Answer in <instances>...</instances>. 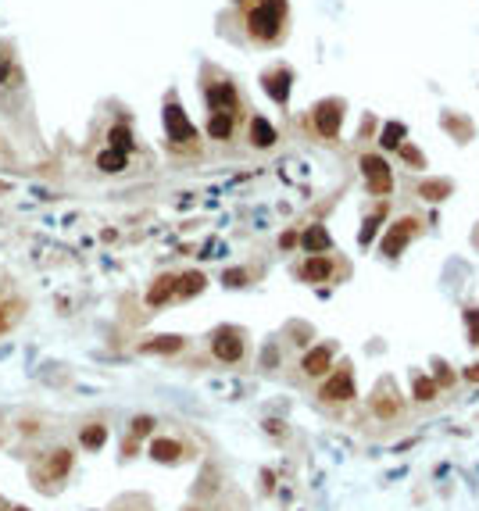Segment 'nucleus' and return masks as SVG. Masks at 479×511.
I'll list each match as a JSON object with an SVG mask.
<instances>
[{
  "label": "nucleus",
  "instance_id": "a878e982",
  "mask_svg": "<svg viewBox=\"0 0 479 511\" xmlns=\"http://www.w3.org/2000/svg\"><path fill=\"white\" fill-rule=\"evenodd\" d=\"M372 408H376V415H387V419H390V415H397V404L390 401V393H380Z\"/></svg>",
  "mask_w": 479,
  "mask_h": 511
},
{
  "label": "nucleus",
  "instance_id": "f257e3e1",
  "mask_svg": "<svg viewBox=\"0 0 479 511\" xmlns=\"http://www.w3.org/2000/svg\"><path fill=\"white\" fill-rule=\"evenodd\" d=\"M286 0H243V32L257 47H276L286 36Z\"/></svg>",
  "mask_w": 479,
  "mask_h": 511
},
{
  "label": "nucleus",
  "instance_id": "bb28decb",
  "mask_svg": "<svg viewBox=\"0 0 479 511\" xmlns=\"http://www.w3.org/2000/svg\"><path fill=\"white\" fill-rule=\"evenodd\" d=\"M154 429V419L150 415H140V419H133V436H147Z\"/></svg>",
  "mask_w": 479,
  "mask_h": 511
},
{
  "label": "nucleus",
  "instance_id": "c756f323",
  "mask_svg": "<svg viewBox=\"0 0 479 511\" xmlns=\"http://www.w3.org/2000/svg\"><path fill=\"white\" fill-rule=\"evenodd\" d=\"M376 225H380V215H372V218L365 222V229H361V244H368V240H372V233H376Z\"/></svg>",
  "mask_w": 479,
  "mask_h": 511
},
{
  "label": "nucleus",
  "instance_id": "ddd939ff",
  "mask_svg": "<svg viewBox=\"0 0 479 511\" xmlns=\"http://www.w3.org/2000/svg\"><path fill=\"white\" fill-rule=\"evenodd\" d=\"M329 361H333V351H329V347H315V351L304 354L301 368H304L308 375H322V372L329 368Z\"/></svg>",
  "mask_w": 479,
  "mask_h": 511
},
{
  "label": "nucleus",
  "instance_id": "2eb2a0df",
  "mask_svg": "<svg viewBox=\"0 0 479 511\" xmlns=\"http://www.w3.org/2000/svg\"><path fill=\"white\" fill-rule=\"evenodd\" d=\"M265 90H269L279 104L290 97V72L286 68H276V72H269V76H265Z\"/></svg>",
  "mask_w": 479,
  "mask_h": 511
},
{
  "label": "nucleus",
  "instance_id": "412c9836",
  "mask_svg": "<svg viewBox=\"0 0 479 511\" xmlns=\"http://www.w3.org/2000/svg\"><path fill=\"white\" fill-rule=\"evenodd\" d=\"M104 440H108V429H104L100 422H93V426H86V429L79 433V443H83L86 450H100Z\"/></svg>",
  "mask_w": 479,
  "mask_h": 511
},
{
  "label": "nucleus",
  "instance_id": "f704fd0d",
  "mask_svg": "<svg viewBox=\"0 0 479 511\" xmlns=\"http://www.w3.org/2000/svg\"><path fill=\"white\" fill-rule=\"evenodd\" d=\"M8 511H29V507H8Z\"/></svg>",
  "mask_w": 479,
  "mask_h": 511
},
{
  "label": "nucleus",
  "instance_id": "72a5a7b5",
  "mask_svg": "<svg viewBox=\"0 0 479 511\" xmlns=\"http://www.w3.org/2000/svg\"><path fill=\"white\" fill-rule=\"evenodd\" d=\"M465 379H468V383H479V361L465 368Z\"/></svg>",
  "mask_w": 479,
  "mask_h": 511
},
{
  "label": "nucleus",
  "instance_id": "b1692460",
  "mask_svg": "<svg viewBox=\"0 0 479 511\" xmlns=\"http://www.w3.org/2000/svg\"><path fill=\"white\" fill-rule=\"evenodd\" d=\"M415 397H418V401H433V397H437V383L433 379H415Z\"/></svg>",
  "mask_w": 479,
  "mask_h": 511
},
{
  "label": "nucleus",
  "instance_id": "c85d7f7f",
  "mask_svg": "<svg viewBox=\"0 0 479 511\" xmlns=\"http://www.w3.org/2000/svg\"><path fill=\"white\" fill-rule=\"evenodd\" d=\"M422 193L430 197V200H440V197L447 193V183H425V186H422Z\"/></svg>",
  "mask_w": 479,
  "mask_h": 511
},
{
  "label": "nucleus",
  "instance_id": "7ed1b4c3",
  "mask_svg": "<svg viewBox=\"0 0 479 511\" xmlns=\"http://www.w3.org/2000/svg\"><path fill=\"white\" fill-rule=\"evenodd\" d=\"M165 129H169V140H172L176 147H190V143L197 140V133H193L190 119L183 115V107H179L176 100H169V104H165Z\"/></svg>",
  "mask_w": 479,
  "mask_h": 511
},
{
  "label": "nucleus",
  "instance_id": "f8f14e48",
  "mask_svg": "<svg viewBox=\"0 0 479 511\" xmlns=\"http://www.w3.org/2000/svg\"><path fill=\"white\" fill-rule=\"evenodd\" d=\"M68 469H72V450H68V447L50 450V458H47V476H50V479H65Z\"/></svg>",
  "mask_w": 479,
  "mask_h": 511
},
{
  "label": "nucleus",
  "instance_id": "39448f33",
  "mask_svg": "<svg viewBox=\"0 0 479 511\" xmlns=\"http://www.w3.org/2000/svg\"><path fill=\"white\" fill-rule=\"evenodd\" d=\"M211 354H215L219 361H240V358H243V339H240V332H233V329L215 332V339H211Z\"/></svg>",
  "mask_w": 479,
  "mask_h": 511
},
{
  "label": "nucleus",
  "instance_id": "393cba45",
  "mask_svg": "<svg viewBox=\"0 0 479 511\" xmlns=\"http://www.w3.org/2000/svg\"><path fill=\"white\" fill-rule=\"evenodd\" d=\"M465 325H468V339L479 347V311H475V308L465 311Z\"/></svg>",
  "mask_w": 479,
  "mask_h": 511
},
{
  "label": "nucleus",
  "instance_id": "473e14b6",
  "mask_svg": "<svg viewBox=\"0 0 479 511\" xmlns=\"http://www.w3.org/2000/svg\"><path fill=\"white\" fill-rule=\"evenodd\" d=\"M451 379H454V375H451V372H447V368L440 365V368H437V383H440V386H447Z\"/></svg>",
  "mask_w": 479,
  "mask_h": 511
},
{
  "label": "nucleus",
  "instance_id": "dca6fc26",
  "mask_svg": "<svg viewBox=\"0 0 479 511\" xmlns=\"http://www.w3.org/2000/svg\"><path fill=\"white\" fill-rule=\"evenodd\" d=\"M301 244H304V251H311V254H326V251H329V233L322 229V225H311V229L301 236Z\"/></svg>",
  "mask_w": 479,
  "mask_h": 511
},
{
  "label": "nucleus",
  "instance_id": "0eeeda50",
  "mask_svg": "<svg viewBox=\"0 0 479 511\" xmlns=\"http://www.w3.org/2000/svg\"><path fill=\"white\" fill-rule=\"evenodd\" d=\"M315 129L326 140H336V133H340V104L336 100H326L315 107Z\"/></svg>",
  "mask_w": 479,
  "mask_h": 511
},
{
  "label": "nucleus",
  "instance_id": "a211bd4d",
  "mask_svg": "<svg viewBox=\"0 0 479 511\" xmlns=\"http://www.w3.org/2000/svg\"><path fill=\"white\" fill-rule=\"evenodd\" d=\"M236 129V119H226V115H207V136L211 140H229Z\"/></svg>",
  "mask_w": 479,
  "mask_h": 511
},
{
  "label": "nucleus",
  "instance_id": "4468645a",
  "mask_svg": "<svg viewBox=\"0 0 479 511\" xmlns=\"http://www.w3.org/2000/svg\"><path fill=\"white\" fill-rule=\"evenodd\" d=\"M143 354H176L183 351V336H154L147 339V344H140Z\"/></svg>",
  "mask_w": 479,
  "mask_h": 511
},
{
  "label": "nucleus",
  "instance_id": "4be33fe9",
  "mask_svg": "<svg viewBox=\"0 0 479 511\" xmlns=\"http://www.w3.org/2000/svg\"><path fill=\"white\" fill-rule=\"evenodd\" d=\"M126 161H129V154H119V150H104V154H97V168L100 172H122L126 168Z\"/></svg>",
  "mask_w": 479,
  "mask_h": 511
},
{
  "label": "nucleus",
  "instance_id": "6e6552de",
  "mask_svg": "<svg viewBox=\"0 0 479 511\" xmlns=\"http://www.w3.org/2000/svg\"><path fill=\"white\" fill-rule=\"evenodd\" d=\"M411 233H415V218H401V222L394 225V229L383 236V247H380V251H383L387 258H397V254H401V247L408 244V236H411Z\"/></svg>",
  "mask_w": 479,
  "mask_h": 511
},
{
  "label": "nucleus",
  "instance_id": "5701e85b",
  "mask_svg": "<svg viewBox=\"0 0 479 511\" xmlns=\"http://www.w3.org/2000/svg\"><path fill=\"white\" fill-rule=\"evenodd\" d=\"M108 140H111V150H119V154H129V150H133V133H129L126 126H115V129L108 133Z\"/></svg>",
  "mask_w": 479,
  "mask_h": 511
},
{
  "label": "nucleus",
  "instance_id": "423d86ee",
  "mask_svg": "<svg viewBox=\"0 0 479 511\" xmlns=\"http://www.w3.org/2000/svg\"><path fill=\"white\" fill-rule=\"evenodd\" d=\"M318 397H326V401H351V397H354V375L347 368H336L322 383V393H318Z\"/></svg>",
  "mask_w": 479,
  "mask_h": 511
},
{
  "label": "nucleus",
  "instance_id": "7c9ffc66",
  "mask_svg": "<svg viewBox=\"0 0 479 511\" xmlns=\"http://www.w3.org/2000/svg\"><path fill=\"white\" fill-rule=\"evenodd\" d=\"M243 282H247V272H226V287H243Z\"/></svg>",
  "mask_w": 479,
  "mask_h": 511
},
{
  "label": "nucleus",
  "instance_id": "f3484780",
  "mask_svg": "<svg viewBox=\"0 0 479 511\" xmlns=\"http://www.w3.org/2000/svg\"><path fill=\"white\" fill-rule=\"evenodd\" d=\"M200 290H204V275H200V272L176 275V297H197Z\"/></svg>",
  "mask_w": 479,
  "mask_h": 511
},
{
  "label": "nucleus",
  "instance_id": "9b49d317",
  "mask_svg": "<svg viewBox=\"0 0 479 511\" xmlns=\"http://www.w3.org/2000/svg\"><path fill=\"white\" fill-rule=\"evenodd\" d=\"M301 275L311 279V282H326V279L333 275V261H329L326 254H311V258L301 265Z\"/></svg>",
  "mask_w": 479,
  "mask_h": 511
},
{
  "label": "nucleus",
  "instance_id": "1a4fd4ad",
  "mask_svg": "<svg viewBox=\"0 0 479 511\" xmlns=\"http://www.w3.org/2000/svg\"><path fill=\"white\" fill-rule=\"evenodd\" d=\"M176 297V275H157L154 279V287L147 290V304L150 308H162Z\"/></svg>",
  "mask_w": 479,
  "mask_h": 511
},
{
  "label": "nucleus",
  "instance_id": "f03ea898",
  "mask_svg": "<svg viewBox=\"0 0 479 511\" xmlns=\"http://www.w3.org/2000/svg\"><path fill=\"white\" fill-rule=\"evenodd\" d=\"M207 93V115H226V119H236L240 115V93L233 83H207L204 86Z\"/></svg>",
  "mask_w": 479,
  "mask_h": 511
},
{
  "label": "nucleus",
  "instance_id": "cd10ccee",
  "mask_svg": "<svg viewBox=\"0 0 479 511\" xmlns=\"http://www.w3.org/2000/svg\"><path fill=\"white\" fill-rule=\"evenodd\" d=\"M401 126H387V133H383V147H401Z\"/></svg>",
  "mask_w": 479,
  "mask_h": 511
},
{
  "label": "nucleus",
  "instance_id": "c9c22d12",
  "mask_svg": "<svg viewBox=\"0 0 479 511\" xmlns=\"http://www.w3.org/2000/svg\"><path fill=\"white\" fill-rule=\"evenodd\" d=\"M0 511H4V497H0Z\"/></svg>",
  "mask_w": 479,
  "mask_h": 511
},
{
  "label": "nucleus",
  "instance_id": "aec40b11",
  "mask_svg": "<svg viewBox=\"0 0 479 511\" xmlns=\"http://www.w3.org/2000/svg\"><path fill=\"white\" fill-rule=\"evenodd\" d=\"M18 79H22V72L15 65V54L8 47H0V86H4V83H18Z\"/></svg>",
  "mask_w": 479,
  "mask_h": 511
},
{
  "label": "nucleus",
  "instance_id": "6ab92c4d",
  "mask_svg": "<svg viewBox=\"0 0 479 511\" xmlns=\"http://www.w3.org/2000/svg\"><path fill=\"white\" fill-rule=\"evenodd\" d=\"M250 143L254 147H272L276 143V129L265 119H250Z\"/></svg>",
  "mask_w": 479,
  "mask_h": 511
},
{
  "label": "nucleus",
  "instance_id": "9d476101",
  "mask_svg": "<svg viewBox=\"0 0 479 511\" xmlns=\"http://www.w3.org/2000/svg\"><path fill=\"white\" fill-rule=\"evenodd\" d=\"M150 458L162 462V465H172V462L183 458V443H179V440H169V436L154 440V443H150Z\"/></svg>",
  "mask_w": 479,
  "mask_h": 511
},
{
  "label": "nucleus",
  "instance_id": "20e7f679",
  "mask_svg": "<svg viewBox=\"0 0 479 511\" xmlns=\"http://www.w3.org/2000/svg\"><path fill=\"white\" fill-rule=\"evenodd\" d=\"M361 172H365L368 190L376 193V197L390 193V186H394V179H390V164H387L380 154H365V157H361Z\"/></svg>",
  "mask_w": 479,
  "mask_h": 511
},
{
  "label": "nucleus",
  "instance_id": "2f4dec72",
  "mask_svg": "<svg viewBox=\"0 0 479 511\" xmlns=\"http://www.w3.org/2000/svg\"><path fill=\"white\" fill-rule=\"evenodd\" d=\"M401 154H404L408 161H415V164H422V154H418V150H411V147H401Z\"/></svg>",
  "mask_w": 479,
  "mask_h": 511
}]
</instances>
